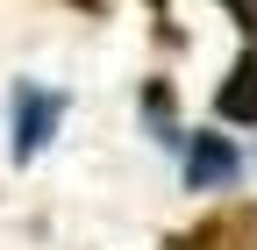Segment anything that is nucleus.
I'll list each match as a JSON object with an SVG mask.
<instances>
[{"instance_id": "1", "label": "nucleus", "mask_w": 257, "mask_h": 250, "mask_svg": "<svg viewBox=\"0 0 257 250\" xmlns=\"http://www.w3.org/2000/svg\"><path fill=\"white\" fill-rule=\"evenodd\" d=\"M57 121H64V93L57 86H15V158H43L50 136H57Z\"/></svg>"}, {"instance_id": "2", "label": "nucleus", "mask_w": 257, "mask_h": 250, "mask_svg": "<svg viewBox=\"0 0 257 250\" xmlns=\"http://www.w3.org/2000/svg\"><path fill=\"white\" fill-rule=\"evenodd\" d=\"M236 179H243V150L221 136V129L186 136V186H193V193H229Z\"/></svg>"}, {"instance_id": "3", "label": "nucleus", "mask_w": 257, "mask_h": 250, "mask_svg": "<svg viewBox=\"0 0 257 250\" xmlns=\"http://www.w3.org/2000/svg\"><path fill=\"white\" fill-rule=\"evenodd\" d=\"M165 250H257V207H229V214H207L200 229L172 236Z\"/></svg>"}, {"instance_id": "4", "label": "nucleus", "mask_w": 257, "mask_h": 250, "mask_svg": "<svg viewBox=\"0 0 257 250\" xmlns=\"http://www.w3.org/2000/svg\"><path fill=\"white\" fill-rule=\"evenodd\" d=\"M214 121H236V129L257 121V50H243L236 65L221 72V86H214Z\"/></svg>"}, {"instance_id": "5", "label": "nucleus", "mask_w": 257, "mask_h": 250, "mask_svg": "<svg viewBox=\"0 0 257 250\" xmlns=\"http://www.w3.org/2000/svg\"><path fill=\"white\" fill-rule=\"evenodd\" d=\"M143 129H150L157 143L186 150V136H179V100H172V86H165V79H150V86H143Z\"/></svg>"}, {"instance_id": "6", "label": "nucleus", "mask_w": 257, "mask_h": 250, "mask_svg": "<svg viewBox=\"0 0 257 250\" xmlns=\"http://www.w3.org/2000/svg\"><path fill=\"white\" fill-rule=\"evenodd\" d=\"M214 8H229V22L243 29V50H257V0H214Z\"/></svg>"}, {"instance_id": "7", "label": "nucleus", "mask_w": 257, "mask_h": 250, "mask_svg": "<svg viewBox=\"0 0 257 250\" xmlns=\"http://www.w3.org/2000/svg\"><path fill=\"white\" fill-rule=\"evenodd\" d=\"M72 8H79V15H107V0H72Z\"/></svg>"}, {"instance_id": "8", "label": "nucleus", "mask_w": 257, "mask_h": 250, "mask_svg": "<svg viewBox=\"0 0 257 250\" xmlns=\"http://www.w3.org/2000/svg\"><path fill=\"white\" fill-rule=\"evenodd\" d=\"M143 8H150V15H157V22H165V15H172V0H143Z\"/></svg>"}]
</instances>
